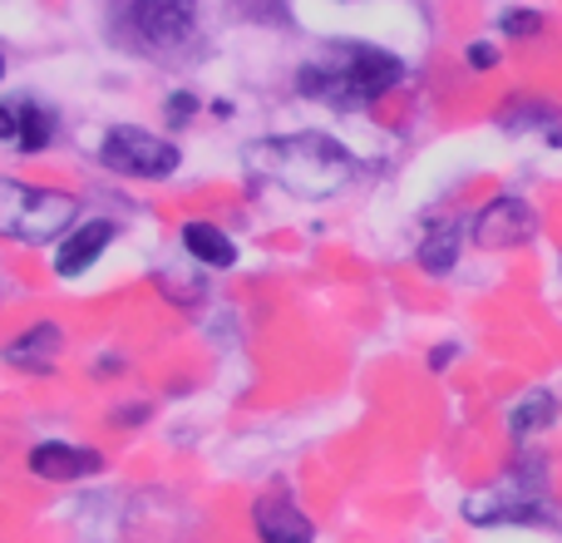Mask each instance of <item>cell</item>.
<instances>
[{
	"label": "cell",
	"mask_w": 562,
	"mask_h": 543,
	"mask_svg": "<svg viewBox=\"0 0 562 543\" xmlns=\"http://www.w3.org/2000/svg\"><path fill=\"white\" fill-rule=\"evenodd\" d=\"M405 75H409L405 55H395L385 45H370V40H321L316 55H306L296 65V95L311 99V104L356 114V109L390 99L405 85Z\"/></svg>",
	"instance_id": "cell-1"
},
{
	"label": "cell",
	"mask_w": 562,
	"mask_h": 543,
	"mask_svg": "<svg viewBox=\"0 0 562 543\" xmlns=\"http://www.w3.org/2000/svg\"><path fill=\"white\" fill-rule=\"evenodd\" d=\"M252 178L291 193L296 203H330L340 198L360 174V158L326 129H291V134H267L247 148Z\"/></svg>",
	"instance_id": "cell-2"
},
{
	"label": "cell",
	"mask_w": 562,
	"mask_h": 543,
	"mask_svg": "<svg viewBox=\"0 0 562 543\" xmlns=\"http://www.w3.org/2000/svg\"><path fill=\"white\" fill-rule=\"evenodd\" d=\"M75 223H79L75 193L45 188V184H20V178L0 174V237L5 243L45 247V243H59Z\"/></svg>",
	"instance_id": "cell-3"
},
{
	"label": "cell",
	"mask_w": 562,
	"mask_h": 543,
	"mask_svg": "<svg viewBox=\"0 0 562 543\" xmlns=\"http://www.w3.org/2000/svg\"><path fill=\"white\" fill-rule=\"evenodd\" d=\"M99 168L119 178H138V184H164L183 168V148L178 138L154 134L144 124H109L104 138H99Z\"/></svg>",
	"instance_id": "cell-4"
},
{
	"label": "cell",
	"mask_w": 562,
	"mask_h": 543,
	"mask_svg": "<svg viewBox=\"0 0 562 543\" xmlns=\"http://www.w3.org/2000/svg\"><path fill=\"white\" fill-rule=\"evenodd\" d=\"M119 20L144 55H178L198 40L203 0H124Z\"/></svg>",
	"instance_id": "cell-5"
},
{
	"label": "cell",
	"mask_w": 562,
	"mask_h": 543,
	"mask_svg": "<svg viewBox=\"0 0 562 543\" xmlns=\"http://www.w3.org/2000/svg\"><path fill=\"white\" fill-rule=\"evenodd\" d=\"M538 213L533 203H528L524 193H498L488 198L484 208L474 213V223H469V237H474L479 247H488V253H508V247H528L538 237Z\"/></svg>",
	"instance_id": "cell-6"
},
{
	"label": "cell",
	"mask_w": 562,
	"mask_h": 543,
	"mask_svg": "<svg viewBox=\"0 0 562 543\" xmlns=\"http://www.w3.org/2000/svg\"><path fill=\"white\" fill-rule=\"evenodd\" d=\"M114 237H119L114 218H79V223L55 243V257H49L55 277L75 281V277H85V272H94L99 263H104L109 247H114Z\"/></svg>",
	"instance_id": "cell-7"
},
{
	"label": "cell",
	"mask_w": 562,
	"mask_h": 543,
	"mask_svg": "<svg viewBox=\"0 0 562 543\" xmlns=\"http://www.w3.org/2000/svg\"><path fill=\"white\" fill-rule=\"evenodd\" d=\"M25 469L45 485H79V479L104 475V455L89 445H69V440H40L25 455Z\"/></svg>",
	"instance_id": "cell-8"
},
{
	"label": "cell",
	"mask_w": 562,
	"mask_h": 543,
	"mask_svg": "<svg viewBox=\"0 0 562 543\" xmlns=\"http://www.w3.org/2000/svg\"><path fill=\"white\" fill-rule=\"evenodd\" d=\"M59 356H65V331H59V321H30L20 336H10L5 346H0V361H5L10 370H25V376H49V370L59 366Z\"/></svg>",
	"instance_id": "cell-9"
},
{
	"label": "cell",
	"mask_w": 562,
	"mask_h": 543,
	"mask_svg": "<svg viewBox=\"0 0 562 543\" xmlns=\"http://www.w3.org/2000/svg\"><path fill=\"white\" fill-rule=\"evenodd\" d=\"M469 223H474V218H439V223H429L425 237H419V247H415L419 272H429V277H449V272L459 267V257H464Z\"/></svg>",
	"instance_id": "cell-10"
},
{
	"label": "cell",
	"mask_w": 562,
	"mask_h": 543,
	"mask_svg": "<svg viewBox=\"0 0 562 543\" xmlns=\"http://www.w3.org/2000/svg\"><path fill=\"white\" fill-rule=\"evenodd\" d=\"M252 529L262 543H316L311 519L296 509V499L286 495H267L252 505Z\"/></svg>",
	"instance_id": "cell-11"
},
{
	"label": "cell",
	"mask_w": 562,
	"mask_h": 543,
	"mask_svg": "<svg viewBox=\"0 0 562 543\" xmlns=\"http://www.w3.org/2000/svg\"><path fill=\"white\" fill-rule=\"evenodd\" d=\"M498 129L504 134H543L548 144H562V109L553 104V99H538V95H514L498 104Z\"/></svg>",
	"instance_id": "cell-12"
},
{
	"label": "cell",
	"mask_w": 562,
	"mask_h": 543,
	"mask_svg": "<svg viewBox=\"0 0 562 543\" xmlns=\"http://www.w3.org/2000/svg\"><path fill=\"white\" fill-rule=\"evenodd\" d=\"M178 243H183V253L193 257L198 267H207V272H233L237 267L233 233H223V228L207 223V218H188L183 233H178Z\"/></svg>",
	"instance_id": "cell-13"
},
{
	"label": "cell",
	"mask_w": 562,
	"mask_h": 543,
	"mask_svg": "<svg viewBox=\"0 0 562 543\" xmlns=\"http://www.w3.org/2000/svg\"><path fill=\"white\" fill-rule=\"evenodd\" d=\"M15 114H20V134H15L20 158H40L59 138V109L45 104V99H15Z\"/></svg>",
	"instance_id": "cell-14"
},
{
	"label": "cell",
	"mask_w": 562,
	"mask_h": 543,
	"mask_svg": "<svg viewBox=\"0 0 562 543\" xmlns=\"http://www.w3.org/2000/svg\"><path fill=\"white\" fill-rule=\"evenodd\" d=\"M553 425H558V396L553 390H524V396L514 400V410H508V435L514 440H533Z\"/></svg>",
	"instance_id": "cell-15"
},
{
	"label": "cell",
	"mask_w": 562,
	"mask_h": 543,
	"mask_svg": "<svg viewBox=\"0 0 562 543\" xmlns=\"http://www.w3.org/2000/svg\"><path fill=\"white\" fill-rule=\"evenodd\" d=\"M498 35L538 40V35H548V15L543 10H528V5H508V10H498Z\"/></svg>",
	"instance_id": "cell-16"
},
{
	"label": "cell",
	"mask_w": 562,
	"mask_h": 543,
	"mask_svg": "<svg viewBox=\"0 0 562 543\" xmlns=\"http://www.w3.org/2000/svg\"><path fill=\"white\" fill-rule=\"evenodd\" d=\"M158 114H164V124L178 134V129H188L198 114H203V99H198L193 89H168L164 104H158Z\"/></svg>",
	"instance_id": "cell-17"
},
{
	"label": "cell",
	"mask_w": 562,
	"mask_h": 543,
	"mask_svg": "<svg viewBox=\"0 0 562 543\" xmlns=\"http://www.w3.org/2000/svg\"><path fill=\"white\" fill-rule=\"evenodd\" d=\"M233 10L257 25H291V0H233Z\"/></svg>",
	"instance_id": "cell-18"
},
{
	"label": "cell",
	"mask_w": 562,
	"mask_h": 543,
	"mask_svg": "<svg viewBox=\"0 0 562 543\" xmlns=\"http://www.w3.org/2000/svg\"><path fill=\"white\" fill-rule=\"evenodd\" d=\"M498 59H504V49H498L494 40H469L464 45V65L474 69V75H494Z\"/></svg>",
	"instance_id": "cell-19"
},
{
	"label": "cell",
	"mask_w": 562,
	"mask_h": 543,
	"mask_svg": "<svg viewBox=\"0 0 562 543\" xmlns=\"http://www.w3.org/2000/svg\"><path fill=\"white\" fill-rule=\"evenodd\" d=\"M15 134H20V114H15V104H0V144H15Z\"/></svg>",
	"instance_id": "cell-20"
},
{
	"label": "cell",
	"mask_w": 562,
	"mask_h": 543,
	"mask_svg": "<svg viewBox=\"0 0 562 543\" xmlns=\"http://www.w3.org/2000/svg\"><path fill=\"white\" fill-rule=\"evenodd\" d=\"M114 420H119V425H144L148 406H124V410H114Z\"/></svg>",
	"instance_id": "cell-21"
},
{
	"label": "cell",
	"mask_w": 562,
	"mask_h": 543,
	"mask_svg": "<svg viewBox=\"0 0 562 543\" xmlns=\"http://www.w3.org/2000/svg\"><path fill=\"white\" fill-rule=\"evenodd\" d=\"M454 356H459V346H435V356H429V370H445Z\"/></svg>",
	"instance_id": "cell-22"
},
{
	"label": "cell",
	"mask_w": 562,
	"mask_h": 543,
	"mask_svg": "<svg viewBox=\"0 0 562 543\" xmlns=\"http://www.w3.org/2000/svg\"><path fill=\"white\" fill-rule=\"evenodd\" d=\"M213 119H233V99H213Z\"/></svg>",
	"instance_id": "cell-23"
},
{
	"label": "cell",
	"mask_w": 562,
	"mask_h": 543,
	"mask_svg": "<svg viewBox=\"0 0 562 543\" xmlns=\"http://www.w3.org/2000/svg\"><path fill=\"white\" fill-rule=\"evenodd\" d=\"M5 69H10V59H5V49H0V79H5Z\"/></svg>",
	"instance_id": "cell-24"
},
{
	"label": "cell",
	"mask_w": 562,
	"mask_h": 543,
	"mask_svg": "<svg viewBox=\"0 0 562 543\" xmlns=\"http://www.w3.org/2000/svg\"><path fill=\"white\" fill-rule=\"evenodd\" d=\"M340 5H350V0H340Z\"/></svg>",
	"instance_id": "cell-25"
}]
</instances>
